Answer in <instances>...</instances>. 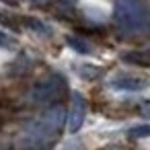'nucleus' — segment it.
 I'll return each instance as SVG.
<instances>
[{"mask_svg": "<svg viewBox=\"0 0 150 150\" xmlns=\"http://www.w3.org/2000/svg\"><path fill=\"white\" fill-rule=\"evenodd\" d=\"M64 119H66L64 109L60 105H54L39 119H35V121H31L27 125L23 142L31 144V146H45V144L54 142L56 136L60 134L62 125H64Z\"/></svg>", "mask_w": 150, "mask_h": 150, "instance_id": "obj_1", "label": "nucleus"}, {"mask_svg": "<svg viewBox=\"0 0 150 150\" xmlns=\"http://www.w3.org/2000/svg\"><path fill=\"white\" fill-rule=\"evenodd\" d=\"M117 27L127 35H138L148 29V13L142 0H115L113 11Z\"/></svg>", "mask_w": 150, "mask_h": 150, "instance_id": "obj_2", "label": "nucleus"}, {"mask_svg": "<svg viewBox=\"0 0 150 150\" xmlns=\"http://www.w3.org/2000/svg\"><path fill=\"white\" fill-rule=\"evenodd\" d=\"M64 93H66V80L60 74H52L31 91L29 99L33 105H52L58 103Z\"/></svg>", "mask_w": 150, "mask_h": 150, "instance_id": "obj_3", "label": "nucleus"}, {"mask_svg": "<svg viewBox=\"0 0 150 150\" xmlns=\"http://www.w3.org/2000/svg\"><path fill=\"white\" fill-rule=\"evenodd\" d=\"M86 117V101L80 93H72V103H70V111H68V129L72 134H76Z\"/></svg>", "mask_w": 150, "mask_h": 150, "instance_id": "obj_4", "label": "nucleus"}, {"mask_svg": "<svg viewBox=\"0 0 150 150\" xmlns=\"http://www.w3.org/2000/svg\"><path fill=\"white\" fill-rule=\"evenodd\" d=\"M111 86L115 91H129V93H138L150 86V80L146 76H138V74H117L111 78Z\"/></svg>", "mask_w": 150, "mask_h": 150, "instance_id": "obj_5", "label": "nucleus"}, {"mask_svg": "<svg viewBox=\"0 0 150 150\" xmlns=\"http://www.w3.org/2000/svg\"><path fill=\"white\" fill-rule=\"evenodd\" d=\"M123 60L127 64H134V66L150 68V50H146V52H127L123 56Z\"/></svg>", "mask_w": 150, "mask_h": 150, "instance_id": "obj_6", "label": "nucleus"}, {"mask_svg": "<svg viewBox=\"0 0 150 150\" xmlns=\"http://www.w3.org/2000/svg\"><path fill=\"white\" fill-rule=\"evenodd\" d=\"M66 43H68L72 50H76L78 54H91V52H93V45H91L88 41L80 39V37H68Z\"/></svg>", "mask_w": 150, "mask_h": 150, "instance_id": "obj_7", "label": "nucleus"}, {"mask_svg": "<svg viewBox=\"0 0 150 150\" xmlns=\"http://www.w3.org/2000/svg\"><path fill=\"white\" fill-rule=\"evenodd\" d=\"M127 136H129V138H136V140H140V138H150V125H136V127H132V129L127 132Z\"/></svg>", "mask_w": 150, "mask_h": 150, "instance_id": "obj_8", "label": "nucleus"}, {"mask_svg": "<svg viewBox=\"0 0 150 150\" xmlns=\"http://www.w3.org/2000/svg\"><path fill=\"white\" fill-rule=\"evenodd\" d=\"M25 25H27L29 29L37 31V33H47V31H50V29H47L41 21H37V19H25Z\"/></svg>", "mask_w": 150, "mask_h": 150, "instance_id": "obj_9", "label": "nucleus"}, {"mask_svg": "<svg viewBox=\"0 0 150 150\" xmlns=\"http://www.w3.org/2000/svg\"><path fill=\"white\" fill-rule=\"evenodd\" d=\"M0 47H13V39L2 31H0Z\"/></svg>", "mask_w": 150, "mask_h": 150, "instance_id": "obj_10", "label": "nucleus"}, {"mask_svg": "<svg viewBox=\"0 0 150 150\" xmlns=\"http://www.w3.org/2000/svg\"><path fill=\"white\" fill-rule=\"evenodd\" d=\"M70 2H74V0H70Z\"/></svg>", "mask_w": 150, "mask_h": 150, "instance_id": "obj_11", "label": "nucleus"}, {"mask_svg": "<svg viewBox=\"0 0 150 150\" xmlns=\"http://www.w3.org/2000/svg\"><path fill=\"white\" fill-rule=\"evenodd\" d=\"M37 2H41V0H37Z\"/></svg>", "mask_w": 150, "mask_h": 150, "instance_id": "obj_12", "label": "nucleus"}, {"mask_svg": "<svg viewBox=\"0 0 150 150\" xmlns=\"http://www.w3.org/2000/svg\"><path fill=\"white\" fill-rule=\"evenodd\" d=\"M33 150H35V148H33Z\"/></svg>", "mask_w": 150, "mask_h": 150, "instance_id": "obj_13", "label": "nucleus"}]
</instances>
